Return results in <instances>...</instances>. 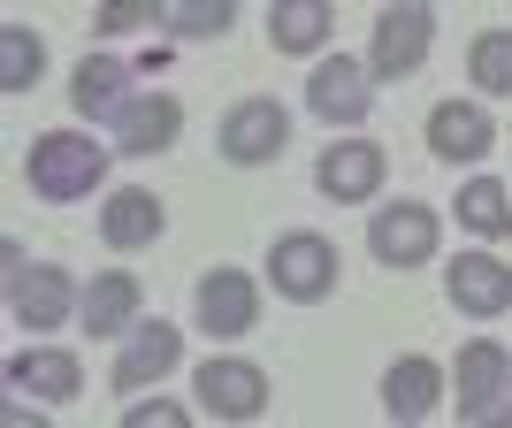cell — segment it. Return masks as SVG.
<instances>
[{
	"instance_id": "21",
	"label": "cell",
	"mask_w": 512,
	"mask_h": 428,
	"mask_svg": "<svg viewBox=\"0 0 512 428\" xmlns=\"http://www.w3.org/2000/svg\"><path fill=\"white\" fill-rule=\"evenodd\" d=\"M329 23H337L329 0H283V8H268V39H276L283 54H314V46L329 39Z\"/></svg>"
},
{
	"instance_id": "4",
	"label": "cell",
	"mask_w": 512,
	"mask_h": 428,
	"mask_svg": "<svg viewBox=\"0 0 512 428\" xmlns=\"http://www.w3.org/2000/svg\"><path fill=\"white\" fill-rule=\"evenodd\" d=\"M283 146H291V115H283V100H268V92H253V100H237L230 115H222V161H237V169L276 161Z\"/></svg>"
},
{
	"instance_id": "18",
	"label": "cell",
	"mask_w": 512,
	"mask_h": 428,
	"mask_svg": "<svg viewBox=\"0 0 512 428\" xmlns=\"http://www.w3.org/2000/svg\"><path fill=\"white\" fill-rule=\"evenodd\" d=\"M383 406L398 413V421H428V413L444 406V367L436 360H390V375H383Z\"/></svg>"
},
{
	"instance_id": "13",
	"label": "cell",
	"mask_w": 512,
	"mask_h": 428,
	"mask_svg": "<svg viewBox=\"0 0 512 428\" xmlns=\"http://www.w3.org/2000/svg\"><path fill=\"white\" fill-rule=\"evenodd\" d=\"M138 306H146L138 276H130V268H107V276L85 283V306H77V321H85L92 337H130V329H138Z\"/></svg>"
},
{
	"instance_id": "1",
	"label": "cell",
	"mask_w": 512,
	"mask_h": 428,
	"mask_svg": "<svg viewBox=\"0 0 512 428\" xmlns=\"http://www.w3.org/2000/svg\"><path fill=\"white\" fill-rule=\"evenodd\" d=\"M23 176H31L39 199H85V192H100V176H107V146L85 138V130H46L39 146L23 153Z\"/></svg>"
},
{
	"instance_id": "29",
	"label": "cell",
	"mask_w": 512,
	"mask_h": 428,
	"mask_svg": "<svg viewBox=\"0 0 512 428\" xmlns=\"http://www.w3.org/2000/svg\"><path fill=\"white\" fill-rule=\"evenodd\" d=\"M0 428H46V421H39V413H23V406H8V421H0Z\"/></svg>"
},
{
	"instance_id": "9",
	"label": "cell",
	"mask_w": 512,
	"mask_h": 428,
	"mask_svg": "<svg viewBox=\"0 0 512 428\" xmlns=\"http://www.w3.org/2000/svg\"><path fill=\"white\" fill-rule=\"evenodd\" d=\"M253 321H260V283L245 276V268L199 276V329H207V337H245Z\"/></svg>"
},
{
	"instance_id": "24",
	"label": "cell",
	"mask_w": 512,
	"mask_h": 428,
	"mask_svg": "<svg viewBox=\"0 0 512 428\" xmlns=\"http://www.w3.org/2000/svg\"><path fill=\"white\" fill-rule=\"evenodd\" d=\"M39 62H46L39 31L8 23V31H0V85H8V92H31V85H39Z\"/></svg>"
},
{
	"instance_id": "2",
	"label": "cell",
	"mask_w": 512,
	"mask_h": 428,
	"mask_svg": "<svg viewBox=\"0 0 512 428\" xmlns=\"http://www.w3.org/2000/svg\"><path fill=\"white\" fill-rule=\"evenodd\" d=\"M0 268H8V314L23 321V329H54V321H69L77 306H85V291L62 276V268H23V245H0Z\"/></svg>"
},
{
	"instance_id": "6",
	"label": "cell",
	"mask_w": 512,
	"mask_h": 428,
	"mask_svg": "<svg viewBox=\"0 0 512 428\" xmlns=\"http://www.w3.org/2000/svg\"><path fill=\"white\" fill-rule=\"evenodd\" d=\"M268 276H276L283 299H329L337 291V245L314 230H291L276 237V253H268Z\"/></svg>"
},
{
	"instance_id": "25",
	"label": "cell",
	"mask_w": 512,
	"mask_h": 428,
	"mask_svg": "<svg viewBox=\"0 0 512 428\" xmlns=\"http://www.w3.org/2000/svg\"><path fill=\"white\" fill-rule=\"evenodd\" d=\"M467 69H474L482 92H512V31H482L467 46Z\"/></svg>"
},
{
	"instance_id": "19",
	"label": "cell",
	"mask_w": 512,
	"mask_h": 428,
	"mask_svg": "<svg viewBox=\"0 0 512 428\" xmlns=\"http://www.w3.org/2000/svg\"><path fill=\"white\" fill-rule=\"evenodd\" d=\"M8 383L31 390V398H77L85 367H77V352H62V344H39V352H16V360H8Z\"/></svg>"
},
{
	"instance_id": "7",
	"label": "cell",
	"mask_w": 512,
	"mask_h": 428,
	"mask_svg": "<svg viewBox=\"0 0 512 428\" xmlns=\"http://www.w3.org/2000/svg\"><path fill=\"white\" fill-rule=\"evenodd\" d=\"M367 245H375V260H383V268H421V260L436 253V214L413 207V199H398V207H375V222H367Z\"/></svg>"
},
{
	"instance_id": "22",
	"label": "cell",
	"mask_w": 512,
	"mask_h": 428,
	"mask_svg": "<svg viewBox=\"0 0 512 428\" xmlns=\"http://www.w3.org/2000/svg\"><path fill=\"white\" fill-rule=\"evenodd\" d=\"M459 222H467L474 237H505V230H512V184L474 176L467 192H459Z\"/></svg>"
},
{
	"instance_id": "16",
	"label": "cell",
	"mask_w": 512,
	"mask_h": 428,
	"mask_svg": "<svg viewBox=\"0 0 512 428\" xmlns=\"http://www.w3.org/2000/svg\"><path fill=\"white\" fill-rule=\"evenodd\" d=\"M161 230H169V214H161V199H153V192H107L100 237L115 245V253H146Z\"/></svg>"
},
{
	"instance_id": "26",
	"label": "cell",
	"mask_w": 512,
	"mask_h": 428,
	"mask_svg": "<svg viewBox=\"0 0 512 428\" xmlns=\"http://www.w3.org/2000/svg\"><path fill=\"white\" fill-rule=\"evenodd\" d=\"M123 428H192V413L176 406V398H138V406L123 413Z\"/></svg>"
},
{
	"instance_id": "12",
	"label": "cell",
	"mask_w": 512,
	"mask_h": 428,
	"mask_svg": "<svg viewBox=\"0 0 512 428\" xmlns=\"http://www.w3.org/2000/svg\"><path fill=\"white\" fill-rule=\"evenodd\" d=\"M444 291H451L459 314H505L512 306V268L497 253H459L451 276H444Z\"/></svg>"
},
{
	"instance_id": "17",
	"label": "cell",
	"mask_w": 512,
	"mask_h": 428,
	"mask_svg": "<svg viewBox=\"0 0 512 428\" xmlns=\"http://www.w3.org/2000/svg\"><path fill=\"white\" fill-rule=\"evenodd\" d=\"M428 146L444 153V161H482V153L497 146V123L482 107H467V100H444L428 115Z\"/></svg>"
},
{
	"instance_id": "3",
	"label": "cell",
	"mask_w": 512,
	"mask_h": 428,
	"mask_svg": "<svg viewBox=\"0 0 512 428\" xmlns=\"http://www.w3.org/2000/svg\"><path fill=\"white\" fill-rule=\"evenodd\" d=\"M428 39H436V8H421V0H398V8H383V16H375L367 69H375V77H413V69L428 62Z\"/></svg>"
},
{
	"instance_id": "8",
	"label": "cell",
	"mask_w": 512,
	"mask_h": 428,
	"mask_svg": "<svg viewBox=\"0 0 512 428\" xmlns=\"http://www.w3.org/2000/svg\"><path fill=\"white\" fill-rule=\"evenodd\" d=\"M314 184H321V199H337V207H360L367 192H383V146H375V138H337V146L321 153Z\"/></svg>"
},
{
	"instance_id": "14",
	"label": "cell",
	"mask_w": 512,
	"mask_h": 428,
	"mask_svg": "<svg viewBox=\"0 0 512 428\" xmlns=\"http://www.w3.org/2000/svg\"><path fill=\"white\" fill-rule=\"evenodd\" d=\"M176 130H184V100H176V92H138V100L115 115V146L123 153H161V146H176Z\"/></svg>"
},
{
	"instance_id": "11",
	"label": "cell",
	"mask_w": 512,
	"mask_h": 428,
	"mask_svg": "<svg viewBox=\"0 0 512 428\" xmlns=\"http://www.w3.org/2000/svg\"><path fill=\"white\" fill-rule=\"evenodd\" d=\"M199 406H207L214 421H253V413L268 406V375H260L253 360H207L199 367Z\"/></svg>"
},
{
	"instance_id": "15",
	"label": "cell",
	"mask_w": 512,
	"mask_h": 428,
	"mask_svg": "<svg viewBox=\"0 0 512 428\" xmlns=\"http://www.w3.org/2000/svg\"><path fill=\"white\" fill-rule=\"evenodd\" d=\"M130 77H138V62H115V54H85L77 62V77H69V100H77V115H123L138 92H130Z\"/></svg>"
},
{
	"instance_id": "27",
	"label": "cell",
	"mask_w": 512,
	"mask_h": 428,
	"mask_svg": "<svg viewBox=\"0 0 512 428\" xmlns=\"http://www.w3.org/2000/svg\"><path fill=\"white\" fill-rule=\"evenodd\" d=\"M138 23H153L146 0H107L100 8V31H138Z\"/></svg>"
},
{
	"instance_id": "30",
	"label": "cell",
	"mask_w": 512,
	"mask_h": 428,
	"mask_svg": "<svg viewBox=\"0 0 512 428\" xmlns=\"http://www.w3.org/2000/svg\"><path fill=\"white\" fill-rule=\"evenodd\" d=\"M398 428H413V421H398Z\"/></svg>"
},
{
	"instance_id": "20",
	"label": "cell",
	"mask_w": 512,
	"mask_h": 428,
	"mask_svg": "<svg viewBox=\"0 0 512 428\" xmlns=\"http://www.w3.org/2000/svg\"><path fill=\"white\" fill-rule=\"evenodd\" d=\"M451 375H459V413H474V421H482V406L512 383V360H505V344L474 337L467 352H459V367H451Z\"/></svg>"
},
{
	"instance_id": "10",
	"label": "cell",
	"mask_w": 512,
	"mask_h": 428,
	"mask_svg": "<svg viewBox=\"0 0 512 428\" xmlns=\"http://www.w3.org/2000/svg\"><path fill=\"white\" fill-rule=\"evenodd\" d=\"M176 352H184V337H176L169 321H138V329L123 337V352H115V375H107V383L123 390V398H138L146 383H161V375L176 367Z\"/></svg>"
},
{
	"instance_id": "5",
	"label": "cell",
	"mask_w": 512,
	"mask_h": 428,
	"mask_svg": "<svg viewBox=\"0 0 512 428\" xmlns=\"http://www.w3.org/2000/svg\"><path fill=\"white\" fill-rule=\"evenodd\" d=\"M306 107H314L321 123H337V130L367 123V107H375V69L352 62V54H329L321 69H306Z\"/></svg>"
},
{
	"instance_id": "28",
	"label": "cell",
	"mask_w": 512,
	"mask_h": 428,
	"mask_svg": "<svg viewBox=\"0 0 512 428\" xmlns=\"http://www.w3.org/2000/svg\"><path fill=\"white\" fill-rule=\"evenodd\" d=\"M474 428H512V383H505V390H497L490 406H482V421H474Z\"/></svg>"
},
{
	"instance_id": "23",
	"label": "cell",
	"mask_w": 512,
	"mask_h": 428,
	"mask_svg": "<svg viewBox=\"0 0 512 428\" xmlns=\"http://www.w3.org/2000/svg\"><path fill=\"white\" fill-rule=\"evenodd\" d=\"M230 0H176V8H161V31L169 39H222L230 31Z\"/></svg>"
}]
</instances>
